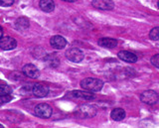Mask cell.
<instances>
[{
    "label": "cell",
    "mask_w": 159,
    "mask_h": 128,
    "mask_svg": "<svg viewBox=\"0 0 159 128\" xmlns=\"http://www.w3.org/2000/svg\"><path fill=\"white\" fill-rule=\"evenodd\" d=\"M81 86L84 90L98 92L99 90H102V88L103 86V82L102 80H99V78L88 77L81 82Z\"/></svg>",
    "instance_id": "obj_1"
},
{
    "label": "cell",
    "mask_w": 159,
    "mask_h": 128,
    "mask_svg": "<svg viewBox=\"0 0 159 128\" xmlns=\"http://www.w3.org/2000/svg\"><path fill=\"white\" fill-rule=\"evenodd\" d=\"M34 113L40 118H50L53 113V109L47 103H40L34 108Z\"/></svg>",
    "instance_id": "obj_2"
},
{
    "label": "cell",
    "mask_w": 159,
    "mask_h": 128,
    "mask_svg": "<svg viewBox=\"0 0 159 128\" xmlns=\"http://www.w3.org/2000/svg\"><path fill=\"white\" fill-rule=\"evenodd\" d=\"M140 99L146 104H155L159 100V95L155 90H145L140 95Z\"/></svg>",
    "instance_id": "obj_3"
},
{
    "label": "cell",
    "mask_w": 159,
    "mask_h": 128,
    "mask_svg": "<svg viewBox=\"0 0 159 128\" xmlns=\"http://www.w3.org/2000/svg\"><path fill=\"white\" fill-rule=\"evenodd\" d=\"M97 114L96 107L89 104H84L77 110V115L81 118H91Z\"/></svg>",
    "instance_id": "obj_4"
},
{
    "label": "cell",
    "mask_w": 159,
    "mask_h": 128,
    "mask_svg": "<svg viewBox=\"0 0 159 128\" xmlns=\"http://www.w3.org/2000/svg\"><path fill=\"white\" fill-rule=\"evenodd\" d=\"M66 58L74 63H80L84 60V53L78 48H71L66 52Z\"/></svg>",
    "instance_id": "obj_5"
},
{
    "label": "cell",
    "mask_w": 159,
    "mask_h": 128,
    "mask_svg": "<svg viewBox=\"0 0 159 128\" xmlns=\"http://www.w3.org/2000/svg\"><path fill=\"white\" fill-rule=\"evenodd\" d=\"M17 46V42L14 38L5 36L0 39V48L4 51H10L13 50Z\"/></svg>",
    "instance_id": "obj_6"
},
{
    "label": "cell",
    "mask_w": 159,
    "mask_h": 128,
    "mask_svg": "<svg viewBox=\"0 0 159 128\" xmlns=\"http://www.w3.org/2000/svg\"><path fill=\"white\" fill-rule=\"evenodd\" d=\"M92 5L101 10H112L114 8V3L111 0H93Z\"/></svg>",
    "instance_id": "obj_7"
},
{
    "label": "cell",
    "mask_w": 159,
    "mask_h": 128,
    "mask_svg": "<svg viewBox=\"0 0 159 128\" xmlns=\"http://www.w3.org/2000/svg\"><path fill=\"white\" fill-rule=\"evenodd\" d=\"M22 72L25 76L30 78H37L40 76V71L38 70V68L36 66L32 65V64L25 65L22 68Z\"/></svg>",
    "instance_id": "obj_8"
},
{
    "label": "cell",
    "mask_w": 159,
    "mask_h": 128,
    "mask_svg": "<svg viewBox=\"0 0 159 128\" xmlns=\"http://www.w3.org/2000/svg\"><path fill=\"white\" fill-rule=\"evenodd\" d=\"M32 92L36 97H45L49 93V87L42 83H35L32 87Z\"/></svg>",
    "instance_id": "obj_9"
},
{
    "label": "cell",
    "mask_w": 159,
    "mask_h": 128,
    "mask_svg": "<svg viewBox=\"0 0 159 128\" xmlns=\"http://www.w3.org/2000/svg\"><path fill=\"white\" fill-rule=\"evenodd\" d=\"M50 44H51L53 48L58 49V50H62V49L67 46V40L62 36L56 35L50 39Z\"/></svg>",
    "instance_id": "obj_10"
},
{
    "label": "cell",
    "mask_w": 159,
    "mask_h": 128,
    "mask_svg": "<svg viewBox=\"0 0 159 128\" xmlns=\"http://www.w3.org/2000/svg\"><path fill=\"white\" fill-rule=\"evenodd\" d=\"M117 56L120 60L126 63H135L137 61V56L135 54L128 52V51H120L117 54Z\"/></svg>",
    "instance_id": "obj_11"
},
{
    "label": "cell",
    "mask_w": 159,
    "mask_h": 128,
    "mask_svg": "<svg viewBox=\"0 0 159 128\" xmlns=\"http://www.w3.org/2000/svg\"><path fill=\"white\" fill-rule=\"evenodd\" d=\"M98 44L101 47L107 48V49H112L114 47H116L117 41L116 40V39H112V38H101L98 40Z\"/></svg>",
    "instance_id": "obj_12"
},
{
    "label": "cell",
    "mask_w": 159,
    "mask_h": 128,
    "mask_svg": "<svg viewBox=\"0 0 159 128\" xmlns=\"http://www.w3.org/2000/svg\"><path fill=\"white\" fill-rule=\"evenodd\" d=\"M39 6L41 8V10L44 12H52L55 8V3L53 0H40Z\"/></svg>",
    "instance_id": "obj_13"
},
{
    "label": "cell",
    "mask_w": 159,
    "mask_h": 128,
    "mask_svg": "<svg viewBox=\"0 0 159 128\" xmlns=\"http://www.w3.org/2000/svg\"><path fill=\"white\" fill-rule=\"evenodd\" d=\"M72 95L76 98H83L86 100H92L94 98V95L93 93H91L89 90L86 91H81V90H74L72 92Z\"/></svg>",
    "instance_id": "obj_14"
},
{
    "label": "cell",
    "mask_w": 159,
    "mask_h": 128,
    "mask_svg": "<svg viewBox=\"0 0 159 128\" xmlns=\"http://www.w3.org/2000/svg\"><path fill=\"white\" fill-rule=\"evenodd\" d=\"M30 22L26 17H20L15 21V28L19 31H24L29 27Z\"/></svg>",
    "instance_id": "obj_15"
},
{
    "label": "cell",
    "mask_w": 159,
    "mask_h": 128,
    "mask_svg": "<svg viewBox=\"0 0 159 128\" xmlns=\"http://www.w3.org/2000/svg\"><path fill=\"white\" fill-rule=\"evenodd\" d=\"M111 117L116 121H121L125 117V111L122 108H114L111 113Z\"/></svg>",
    "instance_id": "obj_16"
},
{
    "label": "cell",
    "mask_w": 159,
    "mask_h": 128,
    "mask_svg": "<svg viewBox=\"0 0 159 128\" xmlns=\"http://www.w3.org/2000/svg\"><path fill=\"white\" fill-rule=\"evenodd\" d=\"M149 38L153 41H159V27L153 28L152 30L149 32Z\"/></svg>",
    "instance_id": "obj_17"
},
{
    "label": "cell",
    "mask_w": 159,
    "mask_h": 128,
    "mask_svg": "<svg viewBox=\"0 0 159 128\" xmlns=\"http://www.w3.org/2000/svg\"><path fill=\"white\" fill-rule=\"evenodd\" d=\"M12 88L11 86L6 85H0V95H11Z\"/></svg>",
    "instance_id": "obj_18"
},
{
    "label": "cell",
    "mask_w": 159,
    "mask_h": 128,
    "mask_svg": "<svg viewBox=\"0 0 159 128\" xmlns=\"http://www.w3.org/2000/svg\"><path fill=\"white\" fill-rule=\"evenodd\" d=\"M46 60L49 63V66H51V67H57L59 65V60H58L56 57H54V55L48 56L46 58Z\"/></svg>",
    "instance_id": "obj_19"
},
{
    "label": "cell",
    "mask_w": 159,
    "mask_h": 128,
    "mask_svg": "<svg viewBox=\"0 0 159 128\" xmlns=\"http://www.w3.org/2000/svg\"><path fill=\"white\" fill-rule=\"evenodd\" d=\"M12 99V96L10 95H0V105L5 104Z\"/></svg>",
    "instance_id": "obj_20"
},
{
    "label": "cell",
    "mask_w": 159,
    "mask_h": 128,
    "mask_svg": "<svg viewBox=\"0 0 159 128\" xmlns=\"http://www.w3.org/2000/svg\"><path fill=\"white\" fill-rule=\"evenodd\" d=\"M150 61H151V64H152L154 67L159 68V54H156V55H154L151 58Z\"/></svg>",
    "instance_id": "obj_21"
},
{
    "label": "cell",
    "mask_w": 159,
    "mask_h": 128,
    "mask_svg": "<svg viewBox=\"0 0 159 128\" xmlns=\"http://www.w3.org/2000/svg\"><path fill=\"white\" fill-rule=\"evenodd\" d=\"M13 3H14V0H0V6H3V7L11 6L13 5Z\"/></svg>",
    "instance_id": "obj_22"
},
{
    "label": "cell",
    "mask_w": 159,
    "mask_h": 128,
    "mask_svg": "<svg viewBox=\"0 0 159 128\" xmlns=\"http://www.w3.org/2000/svg\"><path fill=\"white\" fill-rule=\"evenodd\" d=\"M63 1H66V2H75L77 0H63Z\"/></svg>",
    "instance_id": "obj_23"
},
{
    "label": "cell",
    "mask_w": 159,
    "mask_h": 128,
    "mask_svg": "<svg viewBox=\"0 0 159 128\" xmlns=\"http://www.w3.org/2000/svg\"><path fill=\"white\" fill-rule=\"evenodd\" d=\"M2 35H3V34H2V32H1V31H0V39H1V38H2Z\"/></svg>",
    "instance_id": "obj_24"
},
{
    "label": "cell",
    "mask_w": 159,
    "mask_h": 128,
    "mask_svg": "<svg viewBox=\"0 0 159 128\" xmlns=\"http://www.w3.org/2000/svg\"><path fill=\"white\" fill-rule=\"evenodd\" d=\"M0 128H4V126L2 124H0Z\"/></svg>",
    "instance_id": "obj_25"
},
{
    "label": "cell",
    "mask_w": 159,
    "mask_h": 128,
    "mask_svg": "<svg viewBox=\"0 0 159 128\" xmlns=\"http://www.w3.org/2000/svg\"><path fill=\"white\" fill-rule=\"evenodd\" d=\"M157 6H158V8H159V0H158V2H157Z\"/></svg>",
    "instance_id": "obj_26"
}]
</instances>
